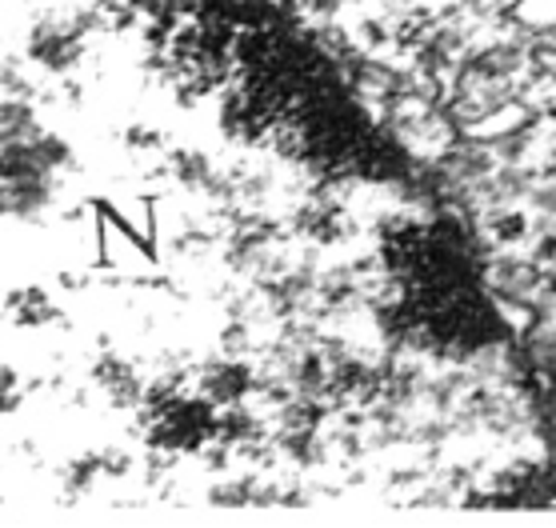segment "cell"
Segmentation results:
<instances>
[]
</instances>
